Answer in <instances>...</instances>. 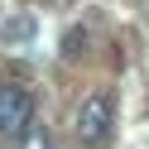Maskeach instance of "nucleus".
<instances>
[{"label": "nucleus", "mask_w": 149, "mask_h": 149, "mask_svg": "<svg viewBox=\"0 0 149 149\" xmlns=\"http://www.w3.org/2000/svg\"><path fill=\"white\" fill-rule=\"evenodd\" d=\"M72 135H77V144L87 149H106L111 135H116V106H111V96H87L77 106V116H72Z\"/></svg>", "instance_id": "f257e3e1"}, {"label": "nucleus", "mask_w": 149, "mask_h": 149, "mask_svg": "<svg viewBox=\"0 0 149 149\" xmlns=\"http://www.w3.org/2000/svg\"><path fill=\"white\" fill-rule=\"evenodd\" d=\"M29 125H34V91L19 82H0V135L19 144Z\"/></svg>", "instance_id": "f03ea898"}, {"label": "nucleus", "mask_w": 149, "mask_h": 149, "mask_svg": "<svg viewBox=\"0 0 149 149\" xmlns=\"http://www.w3.org/2000/svg\"><path fill=\"white\" fill-rule=\"evenodd\" d=\"M15 149H53V135H48L43 125H29V130H24V139H19Z\"/></svg>", "instance_id": "7ed1b4c3"}]
</instances>
